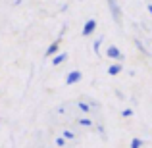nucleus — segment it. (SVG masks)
<instances>
[{"mask_svg": "<svg viewBox=\"0 0 152 148\" xmlns=\"http://www.w3.org/2000/svg\"><path fill=\"white\" fill-rule=\"evenodd\" d=\"M106 58H110V60H115V62H121L123 60V52L118 48V46H114V44H110L106 48Z\"/></svg>", "mask_w": 152, "mask_h": 148, "instance_id": "obj_1", "label": "nucleus"}, {"mask_svg": "<svg viewBox=\"0 0 152 148\" xmlns=\"http://www.w3.org/2000/svg\"><path fill=\"white\" fill-rule=\"evenodd\" d=\"M83 79V73L81 71H77V69H73V71H69L67 73V77H66V85L67 87H71V85H75V83H79Z\"/></svg>", "mask_w": 152, "mask_h": 148, "instance_id": "obj_2", "label": "nucleus"}, {"mask_svg": "<svg viewBox=\"0 0 152 148\" xmlns=\"http://www.w3.org/2000/svg\"><path fill=\"white\" fill-rule=\"evenodd\" d=\"M96 31V19H87L83 25V37H91Z\"/></svg>", "mask_w": 152, "mask_h": 148, "instance_id": "obj_3", "label": "nucleus"}, {"mask_svg": "<svg viewBox=\"0 0 152 148\" xmlns=\"http://www.w3.org/2000/svg\"><path fill=\"white\" fill-rule=\"evenodd\" d=\"M108 4H110V10H112V17H114V21L119 23V19H121V12H119V6L115 0H108Z\"/></svg>", "mask_w": 152, "mask_h": 148, "instance_id": "obj_4", "label": "nucleus"}, {"mask_svg": "<svg viewBox=\"0 0 152 148\" xmlns=\"http://www.w3.org/2000/svg\"><path fill=\"white\" fill-rule=\"evenodd\" d=\"M60 44H62V39L54 41V42H52V44L48 46V48H46V56H48V58H52V56H56V54L60 52Z\"/></svg>", "mask_w": 152, "mask_h": 148, "instance_id": "obj_5", "label": "nucleus"}, {"mask_svg": "<svg viewBox=\"0 0 152 148\" xmlns=\"http://www.w3.org/2000/svg\"><path fill=\"white\" fill-rule=\"evenodd\" d=\"M66 60H67V54H66V52H58L56 56H52V66H62Z\"/></svg>", "mask_w": 152, "mask_h": 148, "instance_id": "obj_6", "label": "nucleus"}, {"mask_svg": "<svg viewBox=\"0 0 152 148\" xmlns=\"http://www.w3.org/2000/svg\"><path fill=\"white\" fill-rule=\"evenodd\" d=\"M123 71V66H121V62H118V63H112L110 67H108V73L112 75V77H115V75H119Z\"/></svg>", "mask_w": 152, "mask_h": 148, "instance_id": "obj_7", "label": "nucleus"}, {"mask_svg": "<svg viewBox=\"0 0 152 148\" xmlns=\"http://www.w3.org/2000/svg\"><path fill=\"white\" fill-rule=\"evenodd\" d=\"M102 41H104V37H98L96 41L93 42V50H94V54H98L100 52V46H102Z\"/></svg>", "mask_w": 152, "mask_h": 148, "instance_id": "obj_8", "label": "nucleus"}, {"mask_svg": "<svg viewBox=\"0 0 152 148\" xmlns=\"http://www.w3.org/2000/svg\"><path fill=\"white\" fill-rule=\"evenodd\" d=\"M142 144H145V142H142L141 139H137V137H135L133 141H131V144H129V148H141Z\"/></svg>", "mask_w": 152, "mask_h": 148, "instance_id": "obj_9", "label": "nucleus"}, {"mask_svg": "<svg viewBox=\"0 0 152 148\" xmlns=\"http://www.w3.org/2000/svg\"><path fill=\"white\" fill-rule=\"evenodd\" d=\"M79 125H83V127H93V119H89V117H81V119H79Z\"/></svg>", "mask_w": 152, "mask_h": 148, "instance_id": "obj_10", "label": "nucleus"}, {"mask_svg": "<svg viewBox=\"0 0 152 148\" xmlns=\"http://www.w3.org/2000/svg\"><path fill=\"white\" fill-rule=\"evenodd\" d=\"M79 110L85 112V114H89V112H91V106H89L87 102H79Z\"/></svg>", "mask_w": 152, "mask_h": 148, "instance_id": "obj_11", "label": "nucleus"}, {"mask_svg": "<svg viewBox=\"0 0 152 148\" xmlns=\"http://www.w3.org/2000/svg\"><path fill=\"white\" fill-rule=\"evenodd\" d=\"M131 115H133V110H131V108H125V110L121 112V117H131Z\"/></svg>", "mask_w": 152, "mask_h": 148, "instance_id": "obj_12", "label": "nucleus"}, {"mask_svg": "<svg viewBox=\"0 0 152 148\" xmlns=\"http://www.w3.org/2000/svg\"><path fill=\"white\" fill-rule=\"evenodd\" d=\"M64 139H66V141H71V139H75V135L71 133V131H64V135H62Z\"/></svg>", "mask_w": 152, "mask_h": 148, "instance_id": "obj_13", "label": "nucleus"}, {"mask_svg": "<svg viewBox=\"0 0 152 148\" xmlns=\"http://www.w3.org/2000/svg\"><path fill=\"white\" fill-rule=\"evenodd\" d=\"M56 144H58L60 148L66 146V139H64V137H58V139H56Z\"/></svg>", "mask_w": 152, "mask_h": 148, "instance_id": "obj_14", "label": "nucleus"}, {"mask_svg": "<svg viewBox=\"0 0 152 148\" xmlns=\"http://www.w3.org/2000/svg\"><path fill=\"white\" fill-rule=\"evenodd\" d=\"M135 44H137V48L141 50V52H146V48L142 46V42H141V41H135Z\"/></svg>", "mask_w": 152, "mask_h": 148, "instance_id": "obj_15", "label": "nucleus"}, {"mask_svg": "<svg viewBox=\"0 0 152 148\" xmlns=\"http://www.w3.org/2000/svg\"><path fill=\"white\" fill-rule=\"evenodd\" d=\"M146 10H148V14L152 15V4H148V6H146Z\"/></svg>", "mask_w": 152, "mask_h": 148, "instance_id": "obj_16", "label": "nucleus"}]
</instances>
